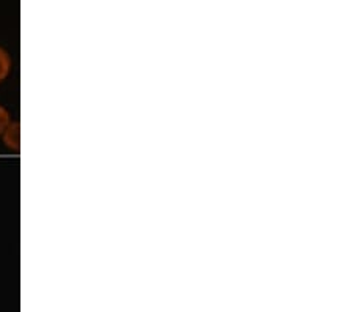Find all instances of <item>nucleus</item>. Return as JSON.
I'll use <instances>...</instances> for the list:
<instances>
[{
    "instance_id": "1",
    "label": "nucleus",
    "mask_w": 354,
    "mask_h": 312,
    "mask_svg": "<svg viewBox=\"0 0 354 312\" xmlns=\"http://www.w3.org/2000/svg\"><path fill=\"white\" fill-rule=\"evenodd\" d=\"M5 145L8 147L11 150H19V144H21V128L18 122H11L8 125V128L5 129V133L2 134Z\"/></svg>"
},
{
    "instance_id": "2",
    "label": "nucleus",
    "mask_w": 354,
    "mask_h": 312,
    "mask_svg": "<svg viewBox=\"0 0 354 312\" xmlns=\"http://www.w3.org/2000/svg\"><path fill=\"white\" fill-rule=\"evenodd\" d=\"M10 70H11L10 55L7 54V51H3L2 48H0V82H2L3 79L10 75Z\"/></svg>"
},
{
    "instance_id": "3",
    "label": "nucleus",
    "mask_w": 354,
    "mask_h": 312,
    "mask_svg": "<svg viewBox=\"0 0 354 312\" xmlns=\"http://www.w3.org/2000/svg\"><path fill=\"white\" fill-rule=\"evenodd\" d=\"M11 123V117L10 112L5 109L3 106H0V136L5 133V129L8 128V125Z\"/></svg>"
}]
</instances>
